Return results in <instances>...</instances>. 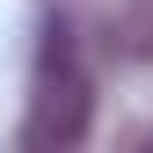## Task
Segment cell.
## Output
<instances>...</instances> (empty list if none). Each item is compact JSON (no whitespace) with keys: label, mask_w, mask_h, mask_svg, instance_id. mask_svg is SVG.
Returning <instances> with one entry per match:
<instances>
[{"label":"cell","mask_w":153,"mask_h":153,"mask_svg":"<svg viewBox=\"0 0 153 153\" xmlns=\"http://www.w3.org/2000/svg\"><path fill=\"white\" fill-rule=\"evenodd\" d=\"M95 124V80L80 66V44L73 29L51 15L44 22V44H36V80H29V117H22V146L29 153H66L80 146Z\"/></svg>","instance_id":"1"},{"label":"cell","mask_w":153,"mask_h":153,"mask_svg":"<svg viewBox=\"0 0 153 153\" xmlns=\"http://www.w3.org/2000/svg\"><path fill=\"white\" fill-rule=\"evenodd\" d=\"M139 146H146V153H153V124H146V131H139Z\"/></svg>","instance_id":"2"}]
</instances>
